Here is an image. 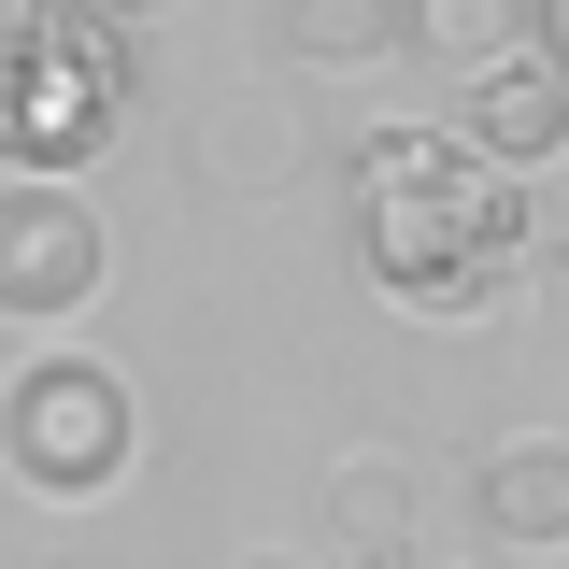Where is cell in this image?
<instances>
[{
	"mask_svg": "<svg viewBox=\"0 0 569 569\" xmlns=\"http://www.w3.org/2000/svg\"><path fill=\"white\" fill-rule=\"evenodd\" d=\"M142 100V29L100 0H0V171H86Z\"/></svg>",
	"mask_w": 569,
	"mask_h": 569,
	"instance_id": "7a4b0ae2",
	"label": "cell"
},
{
	"mask_svg": "<svg viewBox=\"0 0 569 569\" xmlns=\"http://www.w3.org/2000/svg\"><path fill=\"white\" fill-rule=\"evenodd\" d=\"M114 284V228L58 171H0V328H86Z\"/></svg>",
	"mask_w": 569,
	"mask_h": 569,
	"instance_id": "277c9868",
	"label": "cell"
},
{
	"mask_svg": "<svg viewBox=\"0 0 569 569\" xmlns=\"http://www.w3.org/2000/svg\"><path fill=\"white\" fill-rule=\"evenodd\" d=\"M456 142H470L485 171H512V186L569 157V71H556L541 29H527L512 58H470V71H456Z\"/></svg>",
	"mask_w": 569,
	"mask_h": 569,
	"instance_id": "5b68a950",
	"label": "cell"
},
{
	"mask_svg": "<svg viewBox=\"0 0 569 569\" xmlns=\"http://www.w3.org/2000/svg\"><path fill=\"white\" fill-rule=\"evenodd\" d=\"M271 29H284L299 71H385L399 43H413V0H284Z\"/></svg>",
	"mask_w": 569,
	"mask_h": 569,
	"instance_id": "9c48e42d",
	"label": "cell"
},
{
	"mask_svg": "<svg viewBox=\"0 0 569 569\" xmlns=\"http://www.w3.org/2000/svg\"><path fill=\"white\" fill-rule=\"evenodd\" d=\"M527 29H541V0H413V43L427 58H512V43H527Z\"/></svg>",
	"mask_w": 569,
	"mask_h": 569,
	"instance_id": "30bf717a",
	"label": "cell"
},
{
	"mask_svg": "<svg viewBox=\"0 0 569 569\" xmlns=\"http://www.w3.org/2000/svg\"><path fill=\"white\" fill-rule=\"evenodd\" d=\"M541 43H556V71H569V0H541Z\"/></svg>",
	"mask_w": 569,
	"mask_h": 569,
	"instance_id": "8fae6325",
	"label": "cell"
},
{
	"mask_svg": "<svg viewBox=\"0 0 569 569\" xmlns=\"http://www.w3.org/2000/svg\"><path fill=\"white\" fill-rule=\"evenodd\" d=\"M242 569H313V556H242Z\"/></svg>",
	"mask_w": 569,
	"mask_h": 569,
	"instance_id": "7c38bea8",
	"label": "cell"
},
{
	"mask_svg": "<svg viewBox=\"0 0 569 569\" xmlns=\"http://www.w3.org/2000/svg\"><path fill=\"white\" fill-rule=\"evenodd\" d=\"M470 527H485L498 556H556V541H569V441H556V427L498 441L485 470H470Z\"/></svg>",
	"mask_w": 569,
	"mask_h": 569,
	"instance_id": "8992f818",
	"label": "cell"
},
{
	"mask_svg": "<svg viewBox=\"0 0 569 569\" xmlns=\"http://www.w3.org/2000/svg\"><path fill=\"white\" fill-rule=\"evenodd\" d=\"M0 470L29 498H58V512H86V498H114L142 470V399L114 356H29L14 385H0Z\"/></svg>",
	"mask_w": 569,
	"mask_h": 569,
	"instance_id": "3957f363",
	"label": "cell"
},
{
	"mask_svg": "<svg viewBox=\"0 0 569 569\" xmlns=\"http://www.w3.org/2000/svg\"><path fill=\"white\" fill-rule=\"evenodd\" d=\"M299 157H313L299 114L257 100V86H242V100H213L200 129H186V171H200V186H242V200H257V186H299Z\"/></svg>",
	"mask_w": 569,
	"mask_h": 569,
	"instance_id": "ba28073f",
	"label": "cell"
},
{
	"mask_svg": "<svg viewBox=\"0 0 569 569\" xmlns=\"http://www.w3.org/2000/svg\"><path fill=\"white\" fill-rule=\"evenodd\" d=\"M342 200H356V257L370 284L399 299V313H498L527 271H556V242H541V213L512 171H485L456 129H427V114H385V129H356L342 157Z\"/></svg>",
	"mask_w": 569,
	"mask_h": 569,
	"instance_id": "6da1fadb",
	"label": "cell"
},
{
	"mask_svg": "<svg viewBox=\"0 0 569 569\" xmlns=\"http://www.w3.org/2000/svg\"><path fill=\"white\" fill-rule=\"evenodd\" d=\"M413 527H427V498L399 456H342L328 470V569H413Z\"/></svg>",
	"mask_w": 569,
	"mask_h": 569,
	"instance_id": "52a82bcc",
	"label": "cell"
}]
</instances>
